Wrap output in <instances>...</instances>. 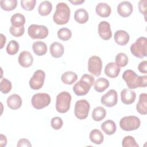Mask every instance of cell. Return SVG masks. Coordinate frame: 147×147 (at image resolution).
I'll use <instances>...</instances> for the list:
<instances>
[{"label":"cell","mask_w":147,"mask_h":147,"mask_svg":"<svg viewBox=\"0 0 147 147\" xmlns=\"http://www.w3.org/2000/svg\"><path fill=\"white\" fill-rule=\"evenodd\" d=\"M122 145L123 147H138L139 145L136 142L133 137L127 136L125 137L122 141Z\"/></svg>","instance_id":"obj_37"},{"label":"cell","mask_w":147,"mask_h":147,"mask_svg":"<svg viewBox=\"0 0 147 147\" xmlns=\"http://www.w3.org/2000/svg\"><path fill=\"white\" fill-rule=\"evenodd\" d=\"M10 22L13 26L21 27L23 26L25 23V17L23 14L17 13L11 16Z\"/></svg>","instance_id":"obj_30"},{"label":"cell","mask_w":147,"mask_h":147,"mask_svg":"<svg viewBox=\"0 0 147 147\" xmlns=\"http://www.w3.org/2000/svg\"><path fill=\"white\" fill-rule=\"evenodd\" d=\"M28 33L33 39H44L48 36L49 31L44 25L32 24L28 28Z\"/></svg>","instance_id":"obj_7"},{"label":"cell","mask_w":147,"mask_h":147,"mask_svg":"<svg viewBox=\"0 0 147 147\" xmlns=\"http://www.w3.org/2000/svg\"><path fill=\"white\" fill-rule=\"evenodd\" d=\"M58 38L63 41L69 40L72 36V32L70 29L67 28H63L57 31Z\"/></svg>","instance_id":"obj_35"},{"label":"cell","mask_w":147,"mask_h":147,"mask_svg":"<svg viewBox=\"0 0 147 147\" xmlns=\"http://www.w3.org/2000/svg\"><path fill=\"white\" fill-rule=\"evenodd\" d=\"M100 102L103 105L108 107L114 106L118 102L117 92L114 89L110 90L102 96Z\"/></svg>","instance_id":"obj_12"},{"label":"cell","mask_w":147,"mask_h":147,"mask_svg":"<svg viewBox=\"0 0 147 147\" xmlns=\"http://www.w3.org/2000/svg\"><path fill=\"white\" fill-rule=\"evenodd\" d=\"M121 68L114 62L109 63L105 68V74L110 78L117 77L120 72Z\"/></svg>","instance_id":"obj_18"},{"label":"cell","mask_w":147,"mask_h":147,"mask_svg":"<svg viewBox=\"0 0 147 147\" xmlns=\"http://www.w3.org/2000/svg\"><path fill=\"white\" fill-rule=\"evenodd\" d=\"M5 42H6V37L3 34L1 33V47H0L1 49H2L3 47Z\"/></svg>","instance_id":"obj_45"},{"label":"cell","mask_w":147,"mask_h":147,"mask_svg":"<svg viewBox=\"0 0 147 147\" xmlns=\"http://www.w3.org/2000/svg\"><path fill=\"white\" fill-rule=\"evenodd\" d=\"M115 63L119 67H124L128 63V57L127 55L123 52L118 53L115 57Z\"/></svg>","instance_id":"obj_33"},{"label":"cell","mask_w":147,"mask_h":147,"mask_svg":"<svg viewBox=\"0 0 147 147\" xmlns=\"http://www.w3.org/2000/svg\"><path fill=\"white\" fill-rule=\"evenodd\" d=\"M106 115V110L101 106H98L94 109L92 112V118L95 121H100Z\"/></svg>","instance_id":"obj_31"},{"label":"cell","mask_w":147,"mask_h":147,"mask_svg":"<svg viewBox=\"0 0 147 147\" xmlns=\"http://www.w3.org/2000/svg\"><path fill=\"white\" fill-rule=\"evenodd\" d=\"M114 38L115 42L119 45H125L129 41V33L123 30H118L115 32Z\"/></svg>","instance_id":"obj_17"},{"label":"cell","mask_w":147,"mask_h":147,"mask_svg":"<svg viewBox=\"0 0 147 147\" xmlns=\"http://www.w3.org/2000/svg\"><path fill=\"white\" fill-rule=\"evenodd\" d=\"M147 61L146 60H143L142 61L138 66V69L139 71L143 74H146L147 73Z\"/></svg>","instance_id":"obj_43"},{"label":"cell","mask_w":147,"mask_h":147,"mask_svg":"<svg viewBox=\"0 0 147 147\" xmlns=\"http://www.w3.org/2000/svg\"><path fill=\"white\" fill-rule=\"evenodd\" d=\"M51 125L53 129L59 130L63 126V122L60 117H55L52 118L51 121Z\"/></svg>","instance_id":"obj_39"},{"label":"cell","mask_w":147,"mask_h":147,"mask_svg":"<svg viewBox=\"0 0 147 147\" xmlns=\"http://www.w3.org/2000/svg\"><path fill=\"white\" fill-rule=\"evenodd\" d=\"M22 99L21 96L16 94L10 95L7 99V105L12 110H17L22 105Z\"/></svg>","instance_id":"obj_19"},{"label":"cell","mask_w":147,"mask_h":147,"mask_svg":"<svg viewBox=\"0 0 147 147\" xmlns=\"http://www.w3.org/2000/svg\"><path fill=\"white\" fill-rule=\"evenodd\" d=\"M122 78L130 89L138 87H145L147 85L146 75L138 76L131 69H127L122 74Z\"/></svg>","instance_id":"obj_1"},{"label":"cell","mask_w":147,"mask_h":147,"mask_svg":"<svg viewBox=\"0 0 147 147\" xmlns=\"http://www.w3.org/2000/svg\"><path fill=\"white\" fill-rule=\"evenodd\" d=\"M98 32L99 36L105 40H109L112 36L110 25L107 21H103L99 24Z\"/></svg>","instance_id":"obj_13"},{"label":"cell","mask_w":147,"mask_h":147,"mask_svg":"<svg viewBox=\"0 0 147 147\" xmlns=\"http://www.w3.org/2000/svg\"><path fill=\"white\" fill-rule=\"evenodd\" d=\"M0 5L1 8L5 11H11L17 5V0H1Z\"/></svg>","instance_id":"obj_32"},{"label":"cell","mask_w":147,"mask_h":147,"mask_svg":"<svg viewBox=\"0 0 147 147\" xmlns=\"http://www.w3.org/2000/svg\"><path fill=\"white\" fill-rule=\"evenodd\" d=\"M94 83V76L89 74H84L80 80L74 84L73 91L78 96L85 95L88 92Z\"/></svg>","instance_id":"obj_2"},{"label":"cell","mask_w":147,"mask_h":147,"mask_svg":"<svg viewBox=\"0 0 147 147\" xmlns=\"http://www.w3.org/2000/svg\"><path fill=\"white\" fill-rule=\"evenodd\" d=\"M45 78V74L44 71L41 69L36 71L29 80L30 87L35 90L40 89L44 83Z\"/></svg>","instance_id":"obj_11"},{"label":"cell","mask_w":147,"mask_h":147,"mask_svg":"<svg viewBox=\"0 0 147 147\" xmlns=\"http://www.w3.org/2000/svg\"><path fill=\"white\" fill-rule=\"evenodd\" d=\"M70 13V9L66 3H58L53 16V21L57 25H64L67 24L69 20Z\"/></svg>","instance_id":"obj_3"},{"label":"cell","mask_w":147,"mask_h":147,"mask_svg":"<svg viewBox=\"0 0 147 147\" xmlns=\"http://www.w3.org/2000/svg\"><path fill=\"white\" fill-rule=\"evenodd\" d=\"M32 49L34 53L38 56H43L47 52V46L46 44L41 41H35L32 44Z\"/></svg>","instance_id":"obj_24"},{"label":"cell","mask_w":147,"mask_h":147,"mask_svg":"<svg viewBox=\"0 0 147 147\" xmlns=\"http://www.w3.org/2000/svg\"><path fill=\"white\" fill-rule=\"evenodd\" d=\"M51 98L47 93H37L32 98L31 103L34 108L40 110L48 106L51 103Z\"/></svg>","instance_id":"obj_8"},{"label":"cell","mask_w":147,"mask_h":147,"mask_svg":"<svg viewBox=\"0 0 147 147\" xmlns=\"http://www.w3.org/2000/svg\"><path fill=\"white\" fill-rule=\"evenodd\" d=\"M101 129L107 135L113 134L117 130L115 123L113 120H107L103 122L101 125Z\"/></svg>","instance_id":"obj_25"},{"label":"cell","mask_w":147,"mask_h":147,"mask_svg":"<svg viewBox=\"0 0 147 147\" xmlns=\"http://www.w3.org/2000/svg\"><path fill=\"white\" fill-rule=\"evenodd\" d=\"M64 50L63 45L58 42H54L50 46L51 55L55 58L61 57L64 53Z\"/></svg>","instance_id":"obj_22"},{"label":"cell","mask_w":147,"mask_h":147,"mask_svg":"<svg viewBox=\"0 0 147 147\" xmlns=\"http://www.w3.org/2000/svg\"><path fill=\"white\" fill-rule=\"evenodd\" d=\"M88 12L83 8L78 9L75 11L74 19L79 24H85L88 20Z\"/></svg>","instance_id":"obj_23"},{"label":"cell","mask_w":147,"mask_h":147,"mask_svg":"<svg viewBox=\"0 0 147 147\" xmlns=\"http://www.w3.org/2000/svg\"><path fill=\"white\" fill-rule=\"evenodd\" d=\"M102 61L97 56H91L88 60V70L92 75L99 76L102 71Z\"/></svg>","instance_id":"obj_10"},{"label":"cell","mask_w":147,"mask_h":147,"mask_svg":"<svg viewBox=\"0 0 147 147\" xmlns=\"http://www.w3.org/2000/svg\"><path fill=\"white\" fill-rule=\"evenodd\" d=\"M90 141L97 145L101 144L104 140V136L102 133L98 129H93L90 133Z\"/></svg>","instance_id":"obj_29"},{"label":"cell","mask_w":147,"mask_h":147,"mask_svg":"<svg viewBox=\"0 0 147 147\" xmlns=\"http://www.w3.org/2000/svg\"><path fill=\"white\" fill-rule=\"evenodd\" d=\"M12 84L10 80L6 78H2L0 82V90L3 94H7L10 91Z\"/></svg>","instance_id":"obj_36"},{"label":"cell","mask_w":147,"mask_h":147,"mask_svg":"<svg viewBox=\"0 0 147 147\" xmlns=\"http://www.w3.org/2000/svg\"><path fill=\"white\" fill-rule=\"evenodd\" d=\"M9 30L11 35L17 37L21 36L24 33L25 28L24 26L21 27H14L11 26Z\"/></svg>","instance_id":"obj_40"},{"label":"cell","mask_w":147,"mask_h":147,"mask_svg":"<svg viewBox=\"0 0 147 147\" xmlns=\"http://www.w3.org/2000/svg\"><path fill=\"white\" fill-rule=\"evenodd\" d=\"M0 142H1V146L3 147L6 145L7 144V138L5 136H4L2 134H1L0 135Z\"/></svg>","instance_id":"obj_44"},{"label":"cell","mask_w":147,"mask_h":147,"mask_svg":"<svg viewBox=\"0 0 147 147\" xmlns=\"http://www.w3.org/2000/svg\"><path fill=\"white\" fill-rule=\"evenodd\" d=\"M130 51L133 55L143 59L147 55V39L145 37H140L130 46Z\"/></svg>","instance_id":"obj_4"},{"label":"cell","mask_w":147,"mask_h":147,"mask_svg":"<svg viewBox=\"0 0 147 147\" xmlns=\"http://www.w3.org/2000/svg\"><path fill=\"white\" fill-rule=\"evenodd\" d=\"M94 89L98 92H102L109 86V82L104 78L97 79L94 83Z\"/></svg>","instance_id":"obj_26"},{"label":"cell","mask_w":147,"mask_h":147,"mask_svg":"<svg viewBox=\"0 0 147 147\" xmlns=\"http://www.w3.org/2000/svg\"><path fill=\"white\" fill-rule=\"evenodd\" d=\"M69 2L74 5H80L83 3H84V0H74V1L69 0Z\"/></svg>","instance_id":"obj_46"},{"label":"cell","mask_w":147,"mask_h":147,"mask_svg":"<svg viewBox=\"0 0 147 147\" xmlns=\"http://www.w3.org/2000/svg\"><path fill=\"white\" fill-rule=\"evenodd\" d=\"M18 61L21 66L25 68H28L32 65L33 62V57L29 52L22 51L19 55Z\"/></svg>","instance_id":"obj_15"},{"label":"cell","mask_w":147,"mask_h":147,"mask_svg":"<svg viewBox=\"0 0 147 147\" xmlns=\"http://www.w3.org/2000/svg\"><path fill=\"white\" fill-rule=\"evenodd\" d=\"M133 11V6L129 1H123L117 6V12L122 17H127Z\"/></svg>","instance_id":"obj_14"},{"label":"cell","mask_w":147,"mask_h":147,"mask_svg":"<svg viewBox=\"0 0 147 147\" xmlns=\"http://www.w3.org/2000/svg\"><path fill=\"white\" fill-rule=\"evenodd\" d=\"M136 92L127 88H124L121 92V99L123 103L126 105L132 104L136 99Z\"/></svg>","instance_id":"obj_16"},{"label":"cell","mask_w":147,"mask_h":147,"mask_svg":"<svg viewBox=\"0 0 147 147\" xmlns=\"http://www.w3.org/2000/svg\"><path fill=\"white\" fill-rule=\"evenodd\" d=\"M19 49V44L16 40H11L6 47V52L10 55L16 54Z\"/></svg>","instance_id":"obj_34"},{"label":"cell","mask_w":147,"mask_h":147,"mask_svg":"<svg viewBox=\"0 0 147 147\" xmlns=\"http://www.w3.org/2000/svg\"><path fill=\"white\" fill-rule=\"evenodd\" d=\"M141 125L139 118L134 115L126 116L122 118L119 121L121 128L125 131H132L137 130Z\"/></svg>","instance_id":"obj_6"},{"label":"cell","mask_w":147,"mask_h":147,"mask_svg":"<svg viewBox=\"0 0 147 147\" xmlns=\"http://www.w3.org/2000/svg\"><path fill=\"white\" fill-rule=\"evenodd\" d=\"M90 105L86 99L78 100L75 105L74 114L75 117L79 119H84L88 115Z\"/></svg>","instance_id":"obj_9"},{"label":"cell","mask_w":147,"mask_h":147,"mask_svg":"<svg viewBox=\"0 0 147 147\" xmlns=\"http://www.w3.org/2000/svg\"><path fill=\"white\" fill-rule=\"evenodd\" d=\"M146 3H147V1L146 0H141L138 2V9H139V11H140V12L142 14L144 15L145 21H146V13H147Z\"/></svg>","instance_id":"obj_41"},{"label":"cell","mask_w":147,"mask_h":147,"mask_svg":"<svg viewBox=\"0 0 147 147\" xmlns=\"http://www.w3.org/2000/svg\"><path fill=\"white\" fill-rule=\"evenodd\" d=\"M17 146L18 147H21V146L30 147V146H32V145L30 144V142L28 139L21 138L18 141Z\"/></svg>","instance_id":"obj_42"},{"label":"cell","mask_w":147,"mask_h":147,"mask_svg":"<svg viewBox=\"0 0 147 147\" xmlns=\"http://www.w3.org/2000/svg\"><path fill=\"white\" fill-rule=\"evenodd\" d=\"M52 9V5L48 1H44L41 2L38 7V12L40 16H46L49 15Z\"/></svg>","instance_id":"obj_27"},{"label":"cell","mask_w":147,"mask_h":147,"mask_svg":"<svg viewBox=\"0 0 147 147\" xmlns=\"http://www.w3.org/2000/svg\"><path fill=\"white\" fill-rule=\"evenodd\" d=\"M71 101V95L67 91H63L56 96V109L60 113H67L69 108Z\"/></svg>","instance_id":"obj_5"},{"label":"cell","mask_w":147,"mask_h":147,"mask_svg":"<svg viewBox=\"0 0 147 147\" xmlns=\"http://www.w3.org/2000/svg\"><path fill=\"white\" fill-rule=\"evenodd\" d=\"M95 11L100 17L105 18L108 17L110 15L111 9L110 6L107 3L100 2L96 5L95 7Z\"/></svg>","instance_id":"obj_21"},{"label":"cell","mask_w":147,"mask_h":147,"mask_svg":"<svg viewBox=\"0 0 147 147\" xmlns=\"http://www.w3.org/2000/svg\"><path fill=\"white\" fill-rule=\"evenodd\" d=\"M78 79V75L76 73L72 71H67L63 73L61 76V79L63 83L67 85L72 84Z\"/></svg>","instance_id":"obj_28"},{"label":"cell","mask_w":147,"mask_h":147,"mask_svg":"<svg viewBox=\"0 0 147 147\" xmlns=\"http://www.w3.org/2000/svg\"><path fill=\"white\" fill-rule=\"evenodd\" d=\"M36 0H21V7L25 10L31 11L32 10L36 5Z\"/></svg>","instance_id":"obj_38"},{"label":"cell","mask_w":147,"mask_h":147,"mask_svg":"<svg viewBox=\"0 0 147 147\" xmlns=\"http://www.w3.org/2000/svg\"><path fill=\"white\" fill-rule=\"evenodd\" d=\"M137 111L141 114L146 115L147 113V94L142 93L139 96L138 102L136 106Z\"/></svg>","instance_id":"obj_20"}]
</instances>
